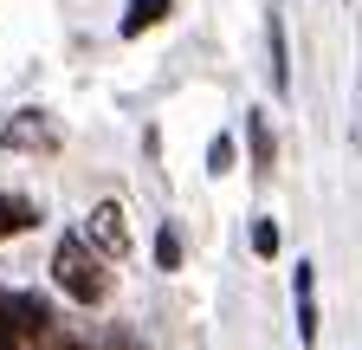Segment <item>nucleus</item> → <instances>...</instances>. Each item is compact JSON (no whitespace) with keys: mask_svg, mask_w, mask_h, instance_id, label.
I'll list each match as a JSON object with an SVG mask.
<instances>
[{"mask_svg":"<svg viewBox=\"0 0 362 350\" xmlns=\"http://www.w3.org/2000/svg\"><path fill=\"white\" fill-rule=\"evenodd\" d=\"M52 279H59V292L78 298V305H104V298H110L104 259L90 253V240H78V234H65V240L52 247Z\"/></svg>","mask_w":362,"mask_h":350,"instance_id":"1","label":"nucleus"},{"mask_svg":"<svg viewBox=\"0 0 362 350\" xmlns=\"http://www.w3.org/2000/svg\"><path fill=\"white\" fill-rule=\"evenodd\" d=\"M0 143H7V149H52L59 130H52V117H45V111H20L7 130H0Z\"/></svg>","mask_w":362,"mask_h":350,"instance_id":"2","label":"nucleus"},{"mask_svg":"<svg viewBox=\"0 0 362 350\" xmlns=\"http://www.w3.org/2000/svg\"><path fill=\"white\" fill-rule=\"evenodd\" d=\"M90 247H98V253H129V227H123V208L117 201H98V208H90Z\"/></svg>","mask_w":362,"mask_h":350,"instance_id":"3","label":"nucleus"},{"mask_svg":"<svg viewBox=\"0 0 362 350\" xmlns=\"http://www.w3.org/2000/svg\"><path fill=\"white\" fill-rule=\"evenodd\" d=\"M291 298H298V337L317 344V266H310V259L291 266Z\"/></svg>","mask_w":362,"mask_h":350,"instance_id":"4","label":"nucleus"},{"mask_svg":"<svg viewBox=\"0 0 362 350\" xmlns=\"http://www.w3.org/2000/svg\"><path fill=\"white\" fill-rule=\"evenodd\" d=\"M246 143H252V175H272V156H279V149H272V130H265L259 111L246 117Z\"/></svg>","mask_w":362,"mask_h":350,"instance_id":"5","label":"nucleus"},{"mask_svg":"<svg viewBox=\"0 0 362 350\" xmlns=\"http://www.w3.org/2000/svg\"><path fill=\"white\" fill-rule=\"evenodd\" d=\"M39 221V208L33 201H20V195H0V240H7V234H26Z\"/></svg>","mask_w":362,"mask_h":350,"instance_id":"6","label":"nucleus"},{"mask_svg":"<svg viewBox=\"0 0 362 350\" xmlns=\"http://www.w3.org/2000/svg\"><path fill=\"white\" fill-rule=\"evenodd\" d=\"M265 39H272V84H279V91H291V65H285V20H279V7H272Z\"/></svg>","mask_w":362,"mask_h":350,"instance_id":"7","label":"nucleus"},{"mask_svg":"<svg viewBox=\"0 0 362 350\" xmlns=\"http://www.w3.org/2000/svg\"><path fill=\"white\" fill-rule=\"evenodd\" d=\"M168 13V0H129V13H123V39H136V33H149L156 20Z\"/></svg>","mask_w":362,"mask_h":350,"instance_id":"8","label":"nucleus"},{"mask_svg":"<svg viewBox=\"0 0 362 350\" xmlns=\"http://www.w3.org/2000/svg\"><path fill=\"white\" fill-rule=\"evenodd\" d=\"M252 253H259V259L279 253V221H272V214H265V221H252Z\"/></svg>","mask_w":362,"mask_h":350,"instance_id":"9","label":"nucleus"},{"mask_svg":"<svg viewBox=\"0 0 362 350\" xmlns=\"http://www.w3.org/2000/svg\"><path fill=\"white\" fill-rule=\"evenodd\" d=\"M156 266H162V273H175V266H181V240H175V227H162V234H156Z\"/></svg>","mask_w":362,"mask_h":350,"instance_id":"10","label":"nucleus"},{"mask_svg":"<svg viewBox=\"0 0 362 350\" xmlns=\"http://www.w3.org/2000/svg\"><path fill=\"white\" fill-rule=\"evenodd\" d=\"M207 169H214V175L233 169V137H214V143H207Z\"/></svg>","mask_w":362,"mask_h":350,"instance_id":"11","label":"nucleus"},{"mask_svg":"<svg viewBox=\"0 0 362 350\" xmlns=\"http://www.w3.org/2000/svg\"><path fill=\"white\" fill-rule=\"evenodd\" d=\"M356 143H362V137H356Z\"/></svg>","mask_w":362,"mask_h":350,"instance_id":"12","label":"nucleus"}]
</instances>
